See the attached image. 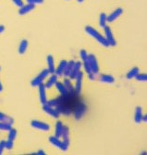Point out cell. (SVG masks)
<instances>
[{
	"mask_svg": "<svg viewBox=\"0 0 147 155\" xmlns=\"http://www.w3.org/2000/svg\"><path fill=\"white\" fill-rule=\"evenodd\" d=\"M13 147H14V141H11V140L8 139L6 141V150H10L13 149Z\"/></svg>",
	"mask_w": 147,
	"mask_h": 155,
	"instance_id": "cell-32",
	"label": "cell"
},
{
	"mask_svg": "<svg viewBox=\"0 0 147 155\" xmlns=\"http://www.w3.org/2000/svg\"><path fill=\"white\" fill-rule=\"evenodd\" d=\"M63 84H64V86L65 87L67 88L69 94H71V93H74L75 90H74V87L72 86V84H71V80L69 79L68 77H65L64 81H63Z\"/></svg>",
	"mask_w": 147,
	"mask_h": 155,
	"instance_id": "cell-20",
	"label": "cell"
},
{
	"mask_svg": "<svg viewBox=\"0 0 147 155\" xmlns=\"http://www.w3.org/2000/svg\"><path fill=\"white\" fill-rule=\"evenodd\" d=\"M75 61H69L67 62V65L65 67V70H64V72H63V76L64 77H69L70 72H71V70L73 68V65H74Z\"/></svg>",
	"mask_w": 147,
	"mask_h": 155,
	"instance_id": "cell-22",
	"label": "cell"
},
{
	"mask_svg": "<svg viewBox=\"0 0 147 155\" xmlns=\"http://www.w3.org/2000/svg\"><path fill=\"white\" fill-rule=\"evenodd\" d=\"M28 4H32V5H42L43 2H45V0H26Z\"/></svg>",
	"mask_w": 147,
	"mask_h": 155,
	"instance_id": "cell-31",
	"label": "cell"
},
{
	"mask_svg": "<svg viewBox=\"0 0 147 155\" xmlns=\"http://www.w3.org/2000/svg\"><path fill=\"white\" fill-rule=\"evenodd\" d=\"M49 142H50V144L51 145H53L54 147H56V148H57V149H59V150H61L62 151H67L68 150V149H69V147H67L64 143H63V141L62 140H60V138L59 137H49Z\"/></svg>",
	"mask_w": 147,
	"mask_h": 155,
	"instance_id": "cell-5",
	"label": "cell"
},
{
	"mask_svg": "<svg viewBox=\"0 0 147 155\" xmlns=\"http://www.w3.org/2000/svg\"><path fill=\"white\" fill-rule=\"evenodd\" d=\"M82 66H83V69H84L85 73H86L88 75L91 74H94V73L92 72V69H91V66H90L89 62H88V60L85 61H82Z\"/></svg>",
	"mask_w": 147,
	"mask_h": 155,
	"instance_id": "cell-28",
	"label": "cell"
},
{
	"mask_svg": "<svg viewBox=\"0 0 147 155\" xmlns=\"http://www.w3.org/2000/svg\"><path fill=\"white\" fill-rule=\"evenodd\" d=\"M34 154H35V155H46V152L43 150H38L37 152H35Z\"/></svg>",
	"mask_w": 147,
	"mask_h": 155,
	"instance_id": "cell-35",
	"label": "cell"
},
{
	"mask_svg": "<svg viewBox=\"0 0 147 155\" xmlns=\"http://www.w3.org/2000/svg\"><path fill=\"white\" fill-rule=\"evenodd\" d=\"M0 71H1V67H0Z\"/></svg>",
	"mask_w": 147,
	"mask_h": 155,
	"instance_id": "cell-40",
	"label": "cell"
},
{
	"mask_svg": "<svg viewBox=\"0 0 147 155\" xmlns=\"http://www.w3.org/2000/svg\"><path fill=\"white\" fill-rule=\"evenodd\" d=\"M135 79L139 82H146L147 81V75L145 74H138L135 76Z\"/></svg>",
	"mask_w": 147,
	"mask_h": 155,
	"instance_id": "cell-29",
	"label": "cell"
},
{
	"mask_svg": "<svg viewBox=\"0 0 147 155\" xmlns=\"http://www.w3.org/2000/svg\"><path fill=\"white\" fill-rule=\"evenodd\" d=\"M123 14V8H117L114 11H112L109 15H107V22H113L117 21Z\"/></svg>",
	"mask_w": 147,
	"mask_h": 155,
	"instance_id": "cell-10",
	"label": "cell"
},
{
	"mask_svg": "<svg viewBox=\"0 0 147 155\" xmlns=\"http://www.w3.org/2000/svg\"><path fill=\"white\" fill-rule=\"evenodd\" d=\"M139 71H140V69H139L138 67H133V68H132V69L130 70V71H129V73L127 74V75H126L127 79L130 80V79L135 78V76L139 74Z\"/></svg>",
	"mask_w": 147,
	"mask_h": 155,
	"instance_id": "cell-23",
	"label": "cell"
},
{
	"mask_svg": "<svg viewBox=\"0 0 147 155\" xmlns=\"http://www.w3.org/2000/svg\"><path fill=\"white\" fill-rule=\"evenodd\" d=\"M50 75L49 72H48V70L47 69H45V70H43V71L35 77L32 80L31 82V86L33 87H37L39 84H43V81H45L48 76Z\"/></svg>",
	"mask_w": 147,
	"mask_h": 155,
	"instance_id": "cell-2",
	"label": "cell"
},
{
	"mask_svg": "<svg viewBox=\"0 0 147 155\" xmlns=\"http://www.w3.org/2000/svg\"><path fill=\"white\" fill-rule=\"evenodd\" d=\"M12 2L14 3V5L19 7V8L23 6V1H22V0H12Z\"/></svg>",
	"mask_w": 147,
	"mask_h": 155,
	"instance_id": "cell-34",
	"label": "cell"
},
{
	"mask_svg": "<svg viewBox=\"0 0 147 155\" xmlns=\"http://www.w3.org/2000/svg\"><path fill=\"white\" fill-rule=\"evenodd\" d=\"M57 77H58V76H57L56 74H52L50 75L48 81H47L46 84H45V87H46V89H49V88H51V87H53L55 86L56 83L57 82Z\"/></svg>",
	"mask_w": 147,
	"mask_h": 155,
	"instance_id": "cell-17",
	"label": "cell"
},
{
	"mask_svg": "<svg viewBox=\"0 0 147 155\" xmlns=\"http://www.w3.org/2000/svg\"><path fill=\"white\" fill-rule=\"evenodd\" d=\"M39 92V101L42 105L47 103V96H46V88L45 87V84H41L37 87Z\"/></svg>",
	"mask_w": 147,
	"mask_h": 155,
	"instance_id": "cell-7",
	"label": "cell"
},
{
	"mask_svg": "<svg viewBox=\"0 0 147 155\" xmlns=\"http://www.w3.org/2000/svg\"><path fill=\"white\" fill-rule=\"evenodd\" d=\"M35 8V6L34 5H32V4H26V5H23L19 9V15L21 16H23V15H26V14H29L30 12H32L33 10H34Z\"/></svg>",
	"mask_w": 147,
	"mask_h": 155,
	"instance_id": "cell-12",
	"label": "cell"
},
{
	"mask_svg": "<svg viewBox=\"0 0 147 155\" xmlns=\"http://www.w3.org/2000/svg\"><path fill=\"white\" fill-rule=\"evenodd\" d=\"M55 87H56V89H57V91L60 93V96H62V97H68L69 94V92H68V90H67V88L65 87V86H64V84L63 83H60V82H56V84H55Z\"/></svg>",
	"mask_w": 147,
	"mask_h": 155,
	"instance_id": "cell-14",
	"label": "cell"
},
{
	"mask_svg": "<svg viewBox=\"0 0 147 155\" xmlns=\"http://www.w3.org/2000/svg\"><path fill=\"white\" fill-rule=\"evenodd\" d=\"M107 23V15L106 13H101L99 16V26L101 28H104Z\"/></svg>",
	"mask_w": 147,
	"mask_h": 155,
	"instance_id": "cell-24",
	"label": "cell"
},
{
	"mask_svg": "<svg viewBox=\"0 0 147 155\" xmlns=\"http://www.w3.org/2000/svg\"><path fill=\"white\" fill-rule=\"evenodd\" d=\"M85 33H86L88 35L92 36V37L97 42V43H99L102 47H104V48H108V47H109V45H108V43H107V39L105 38V36L103 35L102 34H100L97 30H95L94 27L87 25V26L85 27Z\"/></svg>",
	"mask_w": 147,
	"mask_h": 155,
	"instance_id": "cell-1",
	"label": "cell"
},
{
	"mask_svg": "<svg viewBox=\"0 0 147 155\" xmlns=\"http://www.w3.org/2000/svg\"><path fill=\"white\" fill-rule=\"evenodd\" d=\"M67 61L65 60H62L59 64H58V66L56 68V71H55V74L57 75V76H62L63 75V72H64V70H65V67L67 65Z\"/></svg>",
	"mask_w": 147,
	"mask_h": 155,
	"instance_id": "cell-16",
	"label": "cell"
},
{
	"mask_svg": "<svg viewBox=\"0 0 147 155\" xmlns=\"http://www.w3.org/2000/svg\"><path fill=\"white\" fill-rule=\"evenodd\" d=\"M31 126L34 129L43 131V132H48L50 130V125L45 122L38 121V120H33L31 122Z\"/></svg>",
	"mask_w": 147,
	"mask_h": 155,
	"instance_id": "cell-4",
	"label": "cell"
},
{
	"mask_svg": "<svg viewBox=\"0 0 147 155\" xmlns=\"http://www.w3.org/2000/svg\"><path fill=\"white\" fill-rule=\"evenodd\" d=\"M82 82H83V74L81 72L75 78V87L74 90L77 94H80L82 90Z\"/></svg>",
	"mask_w": 147,
	"mask_h": 155,
	"instance_id": "cell-11",
	"label": "cell"
},
{
	"mask_svg": "<svg viewBox=\"0 0 147 155\" xmlns=\"http://www.w3.org/2000/svg\"><path fill=\"white\" fill-rule=\"evenodd\" d=\"M88 55H89V54L87 53V51L85 49H81L80 51V58H81V60L82 61H85L88 60Z\"/></svg>",
	"mask_w": 147,
	"mask_h": 155,
	"instance_id": "cell-30",
	"label": "cell"
},
{
	"mask_svg": "<svg viewBox=\"0 0 147 155\" xmlns=\"http://www.w3.org/2000/svg\"><path fill=\"white\" fill-rule=\"evenodd\" d=\"M1 91H3V84H2L1 81H0V92Z\"/></svg>",
	"mask_w": 147,
	"mask_h": 155,
	"instance_id": "cell-37",
	"label": "cell"
},
{
	"mask_svg": "<svg viewBox=\"0 0 147 155\" xmlns=\"http://www.w3.org/2000/svg\"><path fill=\"white\" fill-rule=\"evenodd\" d=\"M81 67H82V63L81 61H76L73 65V68L71 70V72L69 75V79L70 80H75V78L77 77V75L81 73Z\"/></svg>",
	"mask_w": 147,
	"mask_h": 155,
	"instance_id": "cell-9",
	"label": "cell"
},
{
	"mask_svg": "<svg viewBox=\"0 0 147 155\" xmlns=\"http://www.w3.org/2000/svg\"><path fill=\"white\" fill-rule=\"evenodd\" d=\"M83 1H84V0H77V2H78V3H80V4H81Z\"/></svg>",
	"mask_w": 147,
	"mask_h": 155,
	"instance_id": "cell-39",
	"label": "cell"
},
{
	"mask_svg": "<svg viewBox=\"0 0 147 155\" xmlns=\"http://www.w3.org/2000/svg\"><path fill=\"white\" fill-rule=\"evenodd\" d=\"M43 110L45 111L47 115H49V116H51V117H53L55 119H58V118H59V116H60L59 112L57 111V110L56 108L48 105L47 103L43 105Z\"/></svg>",
	"mask_w": 147,
	"mask_h": 155,
	"instance_id": "cell-6",
	"label": "cell"
},
{
	"mask_svg": "<svg viewBox=\"0 0 147 155\" xmlns=\"http://www.w3.org/2000/svg\"><path fill=\"white\" fill-rule=\"evenodd\" d=\"M28 46H29V42H28V40H26V39L21 40V42L20 43V46H19V48H18L19 54H20V55L25 54L26 51H27Z\"/></svg>",
	"mask_w": 147,
	"mask_h": 155,
	"instance_id": "cell-18",
	"label": "cell"
},
{
	"mask_svg": "<svg viewBox=\"0 0 147 155\" xmlns=\"http://www.w3.org/2000/svg\"><path fill=\"white\" fill-rule=\"evenodd\" d=\"M46 61H47V70L50 74H55V71H56V65H55V60L53 58L52 55H48L47 56V59H46Z\"/></svg>",
	"mask_w": 147,
	"mask_h": 155,
	"instance_id": "cell-13",
	"label": "cell"
},
{
	"mask_svg": "<svg viewBox=\"0 0 147 155\" xmlns=\"http://www.w3.org/2000/svg\"><path fill=\"white\" fill-rule=\"evenodd\" d=\"M99 80L105 84H113L115 82V78L110 74H101Z\"/></svg>",
	"mask_w": 147,
	"mask_h": 155,
	"instance_id": "cell-19",
	"label": "cell"
},
{
	"mask_svg": "<svg viewBox=\"0 0 147 155\" xmlns=\"http://www.w3.org/2000/svg\"><path fill=\"white\" fill-rule=\"evenodd\" d=\"M17 137V130L15 128H11L8 131V139L11 140V141H15V139Z\"/></svg>",
	"mask_w": 147,
	"mask_h": 155,
	"instance_id": "cell-27",
	"label": "cell"
},
{
	"mask_svg": "<svg viewBox=\"0 0 147 155\" xmlns=\"http://www.w3.org/2000/svg\"><path fill=\"white\" fill-rule=\"evenodd\" d=\"M142 116H143V114H142V107H140V106L136 107L135 112H134V122L136 124L142 123Z\"/></svg>",
	"mask_w": 147,
	"mask_h": 155,
	"instance_id": "cell-15",
	"label": "cell"
},
{
	"mask_svg": "<svg viewBox=\"0 0 147 155\" xmlns=\"http://www.w3.org/2000/svg\"><path fill=\"white\" fill-rule=\"evenodd\" d=\"M11 128H12V124H8L6 122H0V131L8 132Z\"/></svg>",
	"mask_w": 147,
	"mask_h": 155,
	"instance_id": "cell-26",
	"label": "cell"
},
{
	"mask_svg": "<svg viewBox=\"0 0 147 155\" xmlns=\"http://www.w3.org/2000/svg\"><path fill=\"white\" fill-rule=\"evenodd\" d=\"M88 62H89L91 69H92V72L94 74H97L99 73V65H98V61L96 57L94 54H90L88 55Z\"/></svg>",
	"mask_w": 147,
	"mask_h": 155,
	"instance_id": "cell-8",
	"label": "cell"
},
{
	"mask_svg": "<svg viewBox=\"0 0 147 155\" xmlns=\"http://www.w3.org/2000/svg\"><path fill=\"white\" fill-rule=\"evenodd\" d=\"M63 126L64 124H62V122L57 121L56 123V130H55V137H61V134H62V130H63Z\"/></svg>",
	"mask_w": 147,
	"mask_h": 155,
	"instance_id": "cell-21",
	"label": "cell"
},
{
	"mask_svg": "<svg viewBox=\"0 0 147 155\" xmlns=\"http://www.w3.org/2000/svg\"><path fill=\"white\" fill-rule=\"evenodd\" d=\"M5 149H6V141L5 140H1L0 141V155L3 153Z\"/></svg>",
	"mask_w": 147,
	"mask_h": 155,
	"instance_id": "cell-33",
	"label": "cell"
},
{
	"mask_svg": "<svg viewBox=\"0 0 147 155\" xmlns=\"http://www.w3.org/2000/svg\"><path fill=\"white\" fill-rule=\"evenodd\" d=\"M0 122H6L8 124H14V119L5 114H3V112L0 111Z\"/></svg>",
	"mask_w": 147,
	"mask_h": 155,
	"instance_id": "cell-25",
	"label": "cell"
},
{
	"mask_svg": "<svg viewBox=\"0 0 147 155\" xmlns=\"http://www.w3.org/2000/svg\"><path fill=\"white\" fill-rule=\"evenodd\" d=\"M104 32H105V38L107 39V43L109 45V47H116L117 46V41L114 37V35H113V32L111 30V28L107 25H106L104 28Z\"/></svg>",
	"mask_w": 147,
	"mask_h": 155,
	"instance_id": "cell-3",
	"label": "cell"
},
{
	"mask_svg": "<svg viewBox=\"0 0 147 155\" xmlns=\"http://www.w3.org/2000/svg\"><path fill=\"white\" fill-rule=\"evenodd\" d=\"M146 118H147L146 115H143V116H142V122H143V123H146Z\"/></svg>",
	"mask_w": 147,
	"mask_h": 155,
	"instance_id": "cell-38",
	"label": "cell"
},
{
	"mask_svg": "<svg viewBox=\"0 0 147 155\" xmlns=\"http://www.w3.org/2000/svg\"><path fill=\"white\" fill-rule=\"evenodd\" d=\"M5 32V26L4 25H0V35L3 34Z\"/></svg>",
	"mask_w": 147,
	"mask_h": 155,
	"instance_id": "cell-36",
	"label": "cell"
}]
</instances>
